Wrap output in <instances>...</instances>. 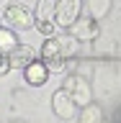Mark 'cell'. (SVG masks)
Masks as SVG:
<instances>
[{"instance_id":"3957f363","label":"cell","mask_w":121,"mask_h":123,"mask_svg":"<svg viewBox=\"0 0 121 123\" xmlns=\"http://www.w3.org/2000/svg\"><path fill=\"white\" fill-rule=\"evenodd\" d=\"M64 90H67L70 98L75 100V105H77V108L88 105V103H90V98H93L90 85L85 82V77H80V74H70L67 80H64Z\"/></svg>"},{"instance_id":"ba28073f","label":"cell","mask_w":121,"mask_h":123,"mask_svg":"<svg viewBox=\"0 0 121 123\" xmlns=\"http://www.w3.org/2000/svg\"><path fill=\"white\" fill-rule=\"evenodd\" d=\"M34 59H36V51H34L31 46H26V44H23V46L18 44L13 51L8 54V64H10V69H13V67L15 69H23V67H28Z\"/></svg>"},{"instance_id":"277c9868","label":"cell","mask_w":121,"mask_h":123,"mask_svg":"<svg viewBox=\"0 0 121 123\" xmlns=\"http://www.w3.org/2000/svg\"><path fill=\"white\" fill-rule=\"evenodd\" d=\"M41 62L49 67V72L64 67V51H62L59 36H49L44 41V46H41Z\"/></svg>"},{"instance_id":"30bf717a","label":"cell","mask_w":121,"mask_h":123,"mask_svg":"<svg viewBox=\"0 0 121 123\" xmlns=\"http://www.w3.org/2000/svg\"><path fill=\"white\" fill-rule=\"evenodd\" d=\"M80 123H106L103 108H100V105H95V103H88V105H83V113H80Z\"/></svg>"},{"instance_id":"7c38bea8","label":"cell","mask_w":121,"mask_h":123,"mask_svg":"<svg viewBox=\"0 0 121 123\" xmlns=\"http://www.w3.org/2000/svg\"><path fill=\"white\" fill-rule=\"evenodd\" d=\"M34 26H36V28L41 31L46 38H49V36H54V28H57V23H54V21H46V23H34Z\"/></svg>"},{"instance_id":"6da1fadb","label":"cell","mask_w":121,"mask_h":123,"mask_svg":"<svg viewBox=\"0 0 121 123\" xmlns=\"http://www.w3.org/2000/svg\"><path fill=\"white\" fill-rule=\"evenodd\" d=\"M3 26H8V28L13 31H26L34 26V13H31L26 5H8L5 10H3Z\"/></svg>"},{"instance_id":"5b68a950","label":"cell","mask_w":121,"mask_h":123,"mask_svg":"<svg viewBox=\"0 0 121 123\" xmlns=\"http://www.w3.org/2000/svg\"><path fill=\"white\" fill-rule=\"evenodd\" d=\"M100 33L95 18H77L72 26H70V36L75 41H95Z\"/></svg>"},{"instance_id":"52a82bcc","label":"cell","mask_w":121,"mask_h":123,"mask_svg":"<svg viewBox=\"0 0 121 123\" xmlns=\"http://www.w3.org/2000/svg\"><path fill=\"white\" fill-rule=\"evenodd\" d=\"M23 77H26V82L31 85V87H41V85H46V80H49V67H46L44 62H31L28 67H23Z\"/></svg>"},{"instance_id":"7a4b0ae2","label":"cell","mask_w":121,"mask_h":123,"mask_svg":"<svg viewBox=\"0 0 121 123\" xmlns=\"http://www.w3.org/2000/svg\"><path fill=\"white\" fill-rule=\"evenodd\" d=\"M83 13V0H57V10H54V23L59 28H70L72 23Z\"/></svg>"},{"instance_id":"9c48e42d","label":"cell","mask_w":121,"mask_h":123,"mask_svg":"<svg viewBox=\"0 0 121 123\" xmlns=\"http://www.w3.org/2000/svg\"><path fill=\"white\" fill-rule=\"evenodd\" d=\"M54 10H57V0H39L36 3V13H34V23L54 21Z\"/></svg>"},{"instance_id":"8992f818","label":"cell","mask_w":121,"mask_h":123,"mask_svg":"<svg viewBox=\"0 0 121 123\" xmlns=\"http://www.w3.org/2000/svg\"><path fill=\"white\" fill-rule=\"evenodd\" d=\"M52 110H54V115H57V118H62V121H67V118H72V115H75L77 105H75V100L67 95V90H64V87H59V90L52 95Z\"/></svg>"},{"instance_id":"5bb4252c","label":"cell","mask_w":121,"mask_h":123,"mask_svg":"<svg viewBox=\"0 0 121 123\" xmlns=\"http://www.w3.org/2000/svg\"><path fill=\"white\" fill-rule=\"evenodd\" d=\"M93 5H98L95 8V15H100V13L108 10V0H93Z\"/></svg>"},{"instance_id":"4fadbf2b","label":"cell","mask_w":121,"mask_h":123,"mask_svg":"<svg viewBox=\"0 0 121 123\" xmlns=\"http://www.w3.org/2000/svg\"><path fill=\"white\" fill-rule=\"evenodd\" d=\"M8 72H10V64H8V56H5V54H0V77H3V74H8Z\"/></svg>"},{"instance_id":"8fae6325","label":"cell","mask_w":121,"mask_h":123,"mask_svg":"<svg viewBox=\"0 0 121 123\" xmlns=\"http://www.w3.org/2000/svg\"><path fill=\"white\" fill-rule=\"evenodd\" d=\"M18 46V36H15L13 28H8V26H0V54H10Z\"/></svg>"}]
</instances>
